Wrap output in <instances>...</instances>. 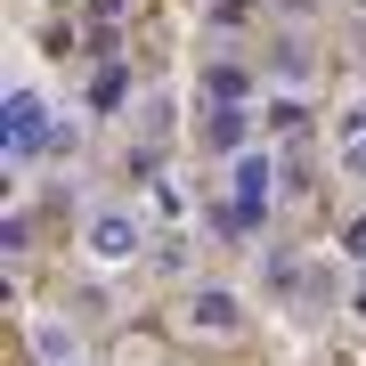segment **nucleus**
Segmentation results:
<instances>
[{"label": "nucleus", "mask_w": 366, "mask_h": 366, "mask_svg": "<svg viewBox=\"0 0 366 366\" xmlns=\"http://www.w3.org/2000/svg\"><path fill=\"white\" fill-rule=\"evenodd\" d=\"M49 131H57V114H49V98H41L33 81H16V90L0 98V147H9V163H16V171H33V163H49Z\"/></svg>", "instance_id": "nucleus-1"}, {"label": "nucleus", "mask_w": 366, "mask_h": 366, "mask_svg": "<svg viewBox=\"0 0 366 366\" xmlns=\"http://www.w3.org/2000/svg\"><path fill=\"white\" fill-rule=\"evenodd\" d=\"M269 204H277V155H269V147L228 155V228L252 236V228L269 220Z\"/></svg>", "instance_id": "nucleus-2"}, {"label": "nucleus", "mask_w": 366, "mask_h": 366, "mask_svg": "<svg viewBox=\"0 0 366 366\" xmlns=\"http://www.w3.org/2000/svg\"><path fill=\"white\" fill-rule=\"evenodd\" d=\"M139 244H147V228H139V212H122V204H98L90 220H81V261L90 269H131Z\"/></svg>", "instance_id": "nucleus-3"}, {"label": "nucleus", "mask_w": 366, "mask_h": 366, "mask_svg": "<svg viewBox=\"0 0 366 366\" xmlns=\"http://www.w3.org/2000/svg\"><path fill=\"white\" fill-rule=\"evenodd\" d=\"M179 326L204 334V342H236V334H244V301H236L228 285H196L187 310H179Z\"/></svg>", "instance_id": "nucleus-4"}, {"label": "nucleus", "mask_w": 366, "mask_h": 366, "mask_svg": "<svg viewBox=\"0 0 366 366\" xmlns=\"http://www.w3.org/2000/svg\"><path fill=\"white\" fill-rule=\"evenodd\" d=\"M25 350H33V366H81V326H74L66 310H33Z\"/></svg>", "instance_id": "nucleus-5"}, {"label": "nucleus", "mask_w": 366, "mask_h": 366, "mask_svg": "<svg viewBox=\"0 0 366 366\" xmlns=\"http://www.w3.org/2000/svg\"><path fill=\"white\" fill-rule=\"evenodd\" d=\"M196 139L212 147V155H244V147H252V114H244V98H212L204 122H196Z\"/></svg>", "instance_id": "nucleus-6"}, {"label": "nucleus", "mask_w": 366, "mask_h": 366, "mask_svg": "<svg viewBox=\"0 0 366 366\" xmlns=\"http://www.w3.org/2000/svg\"><path fill=\"white\" fill-rule=\"evenodd\" d=\"M204 90H212V98H244V66H228V57H220V66L204 74Z\"/></svg>", "instance_id": "nucleus-7"}, {"label": "nucleus", "mask_w": 366, "mask_h": 366, "mask_svg": "<svg viewBox=\"0 0 366 366\" xmlns=\"http://www.w3.org/2000/svg\"><path fill=\"white\" fill-rule=\"evenodd\" d=\"M350 139H366V98H350V106L334 114V147H350Z\"/></svg>", "instance_id": "nucleus-8"}, {"label": "nucleus", "mask_w": 366, "mask_h": 366, "mask_svg": "<svg viewBox=\"0 0 366 366\" xmlns=\"http://www.w3.org/2000/svg\"><path fill=\"white\" fill-rule=\"evenodd\" d=\"M342 261H358V269H366V212H358L350 228H342Z\"/></svg>", "instance_id": "nucleus-9"}, {"label": "nucleus", "mask_w": 366, "mask_h": 366, "mask_svg": "<svg viewBox=\"0 0 366 366\" xmlns=\"http://www.w3.org/2000/svg\"><path fill=\"white\" fill-rule=\"evenodd\" d=\"M74 147H81V122H66V114H57V131H49V155H74Z\"/></svg>", "instance_id": "nucleus-10"}, {"label": "nucleus", "mask_w": 366, "mask_h": 366, "mask_svg": "<svg viewBox=\"0 0 366 366\" xmlns=\"http://www.w3.org/2000/svg\"><path fill=\"white\" fill-rule=\"evenodd\" d=\"M334 163H342V179H366V139H350V147H342Z\"/></svg>", "instance_id": "nucleus-11"}, {"label": "nucleus", "mask_w": 366, "mask_h": 366, "mask_svg": "<svg viewBox=\"0 0 366 366\" xmlns=\"http://www.w3.org/2000/svg\"><path fill=\"white\" fill-rule=\"evenodd\" d=\"M350 9H366V0H350Z\"/></svg>", "instance_id": "nucleus-12"}, {"label": "nucleus", "mask_w": 366, "mask_h": 366, "mask_svg": "<svg viewBox=\"0 0 366 366\" xmlns=\"http://www.w3.org/2000/svg\"><path fill=\"white\" fill-rule=\"evenodd\" d=\"M358 310H366V293H358Z\"/></svg>", "instance_id": "nucleus-13"}]
</instances>
